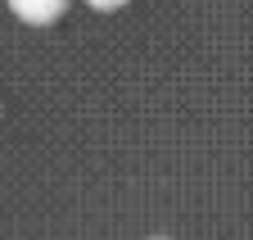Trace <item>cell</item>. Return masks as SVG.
Segmentation results:
<instances>
[{"mask_svg":"<svg viewBox=\"0 0 253 240\" xmlns=\"http://www.w3.org/2000/svg\"><path fill=\"white\" fill-rule=\"evenodd\" d=\"M9 9H14L23 23H37V27H45V23H54L63 9H68V0H9Z\"/></svg>","mask_w":253,"mask_h":240,"instance_id":"6da1fadb","label":"cell"},{"mask_svg":"<svg viewBox=\"0 0 253 240\" xmlns=\"http://www.w3.org/2000/svg\"><path fill=\"white\" fill-rule=\"evenodd\" d=\"M86 5H95V9H118V5H126V0H86Z\"/></svg>","mask_w":253,"mask_h":240,"instance_id":"7a4b0ae2","label":"cell"}]
</instances>
